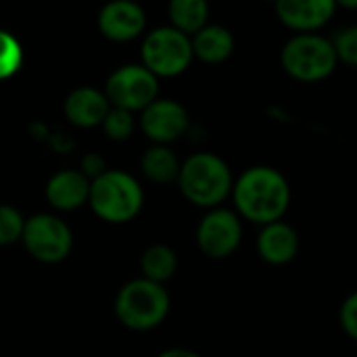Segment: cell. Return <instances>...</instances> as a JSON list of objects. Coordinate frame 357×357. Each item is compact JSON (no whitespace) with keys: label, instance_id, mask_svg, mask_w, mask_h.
<instances>
[{"label":"cell","instance_id":"23","mask_svg":"<svg viewBox=\"0 0 357 357\" xmlns=\"http://www.w3.org/2000/svg\"><path fill=\"white\" fill-rule=\"evenodd\" d=\"M102 128H105V132H107L109 138H113V140H126L134 132V117H132L130 111L111 107V111L107 113V117L102 121Z\"/></svg>","mask_w":357,"mask_h":357},{"label":"cell","instance_id":"16","mask_svg":"<svg viewBox=\"0 0 357 357\" xmlns=\"http://www.w3.org/2000/svg\"><path fill=\"white\" fill-rule=\"evenodd\" d=\"M192 52L195 59L209 63V65H218L230 59V54L234 52V36L228 27L218 25V23H209L205 25L201 31H197L192 38Z\"/></svg>","mask_w":357,"mask_h":357},{"label":"cell","instance_id":"8","mask_svg":"<svg viewBox=\"0 0 357 357\" xmlns=\"http://www.w3.org/2000/svg\"><path fill=\"white\" fill-rule=\"evenodd\" d=\"M243 243V220L234 209H209L197 226V245L211 259H226Z\"/></svg>","mask_w":357,"mask_h":357},{"label":"cell","instance_id":"9","mask_svg":"<svg viewBox=\"0 0 357 357\" xmlns=\"http://www.w3.org/2000/svg\"><path fill=\"white\" fill-rule=\"evenodd\" d=\"M23 245L36 259L56 264L69 255L73 236L69 226L61 218L50 213H38L25 222Z\"/></svg>","mask_w":357,"mask_h":357},{"label":"cell","instance_id":"15","mask_svg":"<svg viewBox=\"0 0 357 357\" xmlns=\"http://www.w3.org/2000/svg\"><path fill=\"white\" fill-rule=\"evenodd\" d=\"M90 184H92V180L84 172L63 169V172H56L48 180L46 199L52 207L69 211L90 199Z\"/></svg>","mask_w":357,"mask_h":357},{"label":"cell","instance_id":"6","mask_svg":"<svg viewBox=\"0 0 357 357\" xmlns=\"http://www.w3.org/2000/svg\"><path fill=\"white\" fill-rule=\"evenodd\" d=\"M142 65L157 77H174L184 73L192 59L190 36L178 31L172 25H161L151 29L142 42Z\"/></svg>","mask_w":357,"mask_h":357},{"label":"cell","instance_id":"10","mask_svg":"<svg viewBox=\"0 0 357 357\" xmlns=\"http://www.w3.org/2000/svg\"><path fill=\"white\" fill-rule=\"evenodd\" d=\"M190 126L186 107L174 98H157L140 113V128L155 144L167 146L182 138Z\"/></svg>","mask_w":357,"mask_h":357},{"label":"cell","instance_id":"2","mask_svg":"<svg viewBox=\"0 0 357 357\" xmlns=\"http://www.w3.org/2000/svg\"><path fill=\"white\" fill-rule=\"evenodd\" d=\"M178 186L186 201L209 211L232 197L234 176L220 155L201 151L182 161Z\"/></svg>","mask_w":357,"mask_h":357},{"label":"cell","instance_id":"1","mask_svg":"<svg viewBox=\"0 0 357 357\" xmlns=\"http://www.w3.org/2000/svg\"><path fill=\"white\" fill-rule=\"evenodd\" d=\"M291 199L289 180L272 165H251L234 178L232 201L241 220L259 226L280 222L291 207Z\"/></svg>","mask_w":357,"mask_h":357},{"label":"cell","instance_id":"3","mask_svg":"<svg viewBox=\"0 0 357 357\" xmlns=\"http://www.w3.org/2000/svg\"><path fill=\"white\" fill-rule=\"evenodd\" d=\"M88 203L100 220L126 224L140 213L144 190L134 176L119 169H109L92 180Z\"/></svg>","mask_w":357,"mask_h":357},{"label":"cell","instance_id":"11","mask_svg":"<svg viewBox=\"0 0 357 357\" xmlns=\"http://www.w3.org/2000/svg\"><path fill=\"white\" fill-rule=\"evenodd\" d=\"M335 0H278V19L297 33H316L337 13Z\"/></svg>","mask_w":357,"mask_h":357},{"label":"cell","instance_id":"22","mask_svg":"<svg viewBox=\"0 0 357 357\" xmlns=\"http://www.w3.org/2000/svg\"><path fill=\"white\" fill-rule=\"evenodd\" d=\"M333 44L337 50L339 63L357 69V23L339 29L337 36L333 38Z\"/></svg>","mask_w":357,"mask_h":357},{"label":"cell","instance_id":"7","mask_svg":"<svg viewBox=\"0 0 357 357\" xmlns=\"http://www.w3.org/2000/svg\"><path fill=\"white\" fill-rule=\"evenodd\" d=\"M105 94L113 107L130 113H142L153 100L159 98V77L144 65H123L109 75Z\"/></svg>","mask_w":357,"mask_h":357},{"label":"cell","instance_id":"21","mask_svg":"<svg viewBox=\"0 0 357 357\" xmlns=\"http://www.w3.org/2000/svg\"><path fill=\"white\" fill-rule=\"evenodd\" d=\"M23 215L10 205H0V245H13L23 238Z\"/></svg>","mask_w":357,"mask_h":357},{"label":"cell","instance_id":"14","mask_svg":"<svg viewBox=\"0 0 357 357\" xmlns=\"http://www.w3.org/2000/svg\"><path fill=\"white\" fill-rule=\"evenodd\" d=\"M109 111H111V102L107 94L92 86L75 88L65 98V115L71 123L79 128H94L102 123Z\"/></svg>","mask_w":357,"mask_h":357},{"label":"cell","instance_id":"12","mask_svg":"<svg viewBox=\"0 0 357 357\" xmlns=\"http://www.w3.org/2000/svg\"><path fill=\"white\" fill-rule=\"evenodd\" d=\"M98 27L102 36L115 42H128L138 38L146 27L144 8L132 0H113L98 13Z\"/></svg>","mask_w":357,"mask_h":357},{"label":"cell","instance_id":"19","mask_svg":"<svg viewBox=\"0 0 357 357\" xmlns=\"http://www.w3.org/2000/svg\"><path fill=\"white\" fill-rule=\"evenodd\" d=\"M140 270H142V278L163 284L176 274L178 255L169 245H163V243L151 245L144 249V253L140 257Z\"/></svg>","mask_w":357,"mask_h":357},{"label":"cell","instance_id":"5","mask_svg":"<svg viewBox=\"0 0 357 357\" xmlns=\"http://www.w3.org/2000/svg\"><path fill=\"white\" fill-rule=\"evenodd\" d=\"M169 303V293L163 284L136 278L117 293L115 314L119 322L132 331H151L167 318Z\"/></svg>","mask_w":357,"mask_h":357},{"label":"cell","instance_id":"20","mask_svg":"<svg viewBox=\"0 0 357 357\" xmlns=\"http://www.w3.org/2000/svg\"><path fill=\"white\" fill-rule=\"evenodd\" d=\"M23 63V50L17 38L0 29V79L10 77Z\"/></svg>","mask_w":357,"mask_h":357},{"label":"cell","instance_id":"25","mask_svg":"<svg viewBox=\"0 0 357 357\" xmlns=\"http://www.w3.org/2000/svg\"><path fill=\"white\" fill-rule=\"evenodd\" d=\"M157 357H201L197 351L192 349H184V347H172V349H165L161 351Z\"/></svg>","mask_w":357,"mask_h":357},{"label":"cell","instance_id":"4","mask_svg":"<svg viewBox=\"0 0 357 357\" xmlns=\"http://www.w3.org/2000/svg\"><path fill=\"white\" fill-rule=\"evenodd\" d=\"M282 69L299 82L326 79L339 65L333 38L320 33H295L280 50Z\"/></svg>","mask_w":357,"mask_h":357},{"label":"cell","instance_id":"13","mask_svg":"<svg viewBox=\"0 0 357 357\" xmlns=\"http://www.w3.org/2000/svg\"><path fill=\"white\" fill-rule=\"evenodd\" d=\"M257 253L266 264L284 266L299 253V234L284 220L261 226L257 234Z\"/></svg>","mask_w":357,"mask_h":357},{"label":"cell","instance_id":"18","mask_svg":"<svg viewBox=\"0 0 357 357\" xmlns=\"http://www.w3.org/2000/svg\"><path fill=\"white\" fill-rule=\"evenodd\" d=\"M172 27L186 36H195L209 25V4L205 0H172L167 6Z\"/></svg>","mask_w":357,"mask_h":357},{"label":"cell","instance_id":"24","mask_svg":"<svg viewBox=\"0 0 357 357\" xmlns=\"http://www.w3.org/2000/svg\"><path fill=\"white\" fill-rule=\"evenodd\" d=\"M339 322H341V328L343 333L357 341V291L347 295L345 301L341 303V310H339Z\"/></svg>","mask_w":357,"mask_h":357},{"label":"cell","instance_id":"17","mask_svg":"<svg viewBox=\"0 0 357 357\" xmlns=\"http://www.w3.org/2000/svg\"><path fill=\"white\" fill-rule=\"evenodd\" d=\"M140 167H142V174L151 182L172 184V182H178L182 161L178 159V155L169 146L153 144L144 151V155L140 159Z\"/></svg>","mask_w":357,"mask_h":357}]
</instances>
